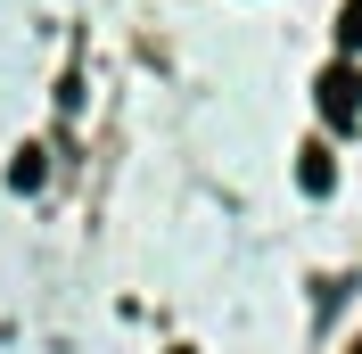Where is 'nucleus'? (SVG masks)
Instances as JSON below:
<instances>
[{
    "label": "nucleus",
    "mask_w": 362,
    "mask_h": 354,
    "mask_svg": "<svg viewBox=\"0 0 362 354\" xmlns=\"http://www.w3.org/2000/svg\"><path fill=\"white\" fill-rule=\"evenodd\" d=\"M8 181H17V190H42V149H17V165H8Z\"/></svg>",
    "instance_id": "obj_3"
},
{
    "label": "nucleus",
    "mask_w": 362,
    "mask_h": 354,
    "mask_svg": "<svg viewBox=\"0 0 362 354\" xmlns=\"http://www.w3.org/2000/svg\"><path fill=\"white\" fill-rule=\"evenodd\" d=\"M296 181H305V190H313V198H321V190L338 181V165H329V156H321V149H305V165H296Z\"/></svg>",
    "instance_id": "obj_2"
},
{
    "label": "nucleus",
    "mask_w": 362,
    "mask_h": 354,
    "mask_svg": "<svg viewBox=\"0 0 362 354\" xmlns=\"http://www.w3.org/2000/svg\"><path fill=\"white\" fill-rule=\"evenodd\" d=\"M338 33H346V50H362V0H346V17H338Z\"/></svg>",
    "instance_id": "obj_4"
},
{
    "label": "nucleus",
    "mask_w": 362,
    "mask_h": 354,
    "mask_svg": "<svg viewBox=\"0 0 362 354\" xmlns=\"http://www.w3.org/2000/svg\"><path fill=\"white\" fill-rule=\"evenodd\" d=\"M321 115H329L338 132L362 115V74H354V67H329V74H321Z\"/></svg>",
    "instance_id": "obj_1"
}]
</instances>
